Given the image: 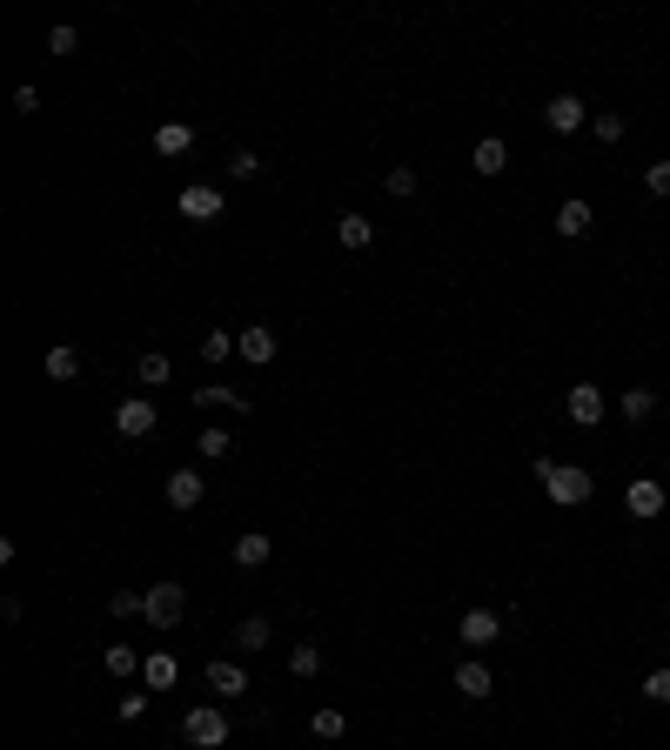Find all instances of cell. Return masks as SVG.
<instances>
[{"mask_svg": "<svg viewBox=\"0 0 670 750\" xmlns=\"http://www.w3.org/2000/svg\"><path fill=\"white\" fill-rule=\"evenodd\" d=\"M141 617H148V630H181V617H188V590H181V583H155L148 603H141Z\"/></svg>", "mask_w": 670, "mask_h": 750, "instance_id": "cell-1", "label": "cell"}, {"mask_svg": "<svg viewBox=\"0 0 670 750\" xmlns=\"http://www.w3.org/2000/svg\"><path fill=\"white\" fill-rule=\"evenodd\" d=\"M175 208H181L188 221H201V228H208V221H222V215H228V195L215 188V181H188V188L175 195Z\"/></svg>", "mask_w": 670, "mask_h": 750, "instance_id": "cell-2", "label": "cell"}, {"mask_svg": "<svg viewBox=\"0 0 670 750\" xmlns=\"http://www.w3.org/2000/svg\"><path fill=\"white\" fill-rule=\"evenodd\" d=\"M181 737H188L195 750H222L228 744V717L215 704H195L188 717H181Z\"/></svg>", "mask_w": 670, "mask_h": 750, "instance_id": "cell-3", "label": "cell"}, {"mask_svg": "<svg viewBox=\"0 0 670 750\" xmlns=\"http://www.w3.org/2000/svg\"><path fill=\"white\" fill-rule=\"evenodd\" d=\"M543 496L557 509H577V503H590L597 496V483H590V469H577V463H557V476L543 483Z\"/></svg>", "mask_w": 670, "mask_h": 750, "instance_id": "cell-4", "label": "cell"}, {"mask_svg": "<svg viewBox=\"0 0 670 750\" xmlns=\"http://www.w3.org/2000/svg\"><path fill=\"white\" fill-rule=\"evenodd\" d=\"M155 429H161V416H155V402L148 396H128L121 409H114V436L141 442V436H155Z\"/></svg>", "mask_w": 670, "mask_h": 750, "instance_id": "cell-5", "label": "cell"}, {"mask_svg": "<svg viewBox=\"0 0 670 750\" xmlns=\"http://www.w3.org/2000/svg\"><path fill=\"white\" fill-rule=\"evenodd\" d=\"M456 637L469 643V657H476V650H490L496 637H503V617H496L490 603H476V610H463V623H456Z\"/></svg>", "mask_w": 670, "mask_h": 750, "instance_id": "cell-6", "label": "cell"}, {"mask_svg": "<svg viewBox=\"0 0 670 750\" xmlns=\"http://www.w3.org/2000/svg\"><path fill=\"white\" fill-rule=\"evenodd\" d=\"M603 409H610V396H603L597 382H577V389L563 396V416L577 422V429H597V422H603Z\"/></svg>", "mask_w": 670, "mask_h": 750, "instance_id": "cell-7", "label": "cell"}, {"mask_svg": "<svg viewBox=\"0 0 670 750\" xmlns=\"http://www.w3.org/2000/svg\"><path fill=\"white\" fill-rule=\"evenodd\" d=\"M543 128L550 134H577V128H590V108H583L577 94H550V101H543Z\"/></svg>", "mask_w": 670, "mask_h": 750, "instance_id": "cell-8", "label": "cell"}, {"mask_svg": "<svg viewBox=\"0 0 670 750\" xmlns=\"http://www.w3.org/2000/svg\"><path fill=\"white\" fill-rule=\"evenodd\" d=\"M664 503H670V483H630V489H624V509L637 516V523H657V516H664Z\"/></svg>", "mask_w": 670, "mask_h": 750, "instance_id": "cell-9", "label": "cell"}, {"mask_svg": "<svg viewBox=\"0 0 670 750\" xmlns=\"http://www.w3.org/2000/svg\"><path fill=\"white\" fill-rule=\"evenodd\" d=\"M201 684L215 690V697H248V670L235 657H215L208 670H201Z\"/></svg>", "mask_w": 670, "mask_h": 750, "instance_id": "cell-10", "label": "cell"}, {"mask_svg": "<svg viewBox=\"0 0 670 750\" xmlns=\"http://www.w3.org/2000/svg\"><path fill=\"white\" fill-rule=\"evenodd\" d=\"M235 342H242V362H248V369H268V362H275V349H282L268 322H248V329L235 335Z\"/></svg>", "mask_w": 670, "mask_h": 750, "instance_id": "cell-11", "label": "cell"}, {"mask_svg": "<svg viewBox=\"0 0 670 750\" xmlns=\"http://www.w3.org/2000/svg\"><path fill=\"white\" fill-rule=\"evenodd\" d=\"M469 168H476L483 181H496L503 168H510V141H503V134H483V141L469 148Z\"/></svg>", "mask_w": 670, "mask_h": 750, "instance_id": "cell-12", "label": "cell"}, {"mask_svg": "<svg viewBox=\"0 0 670 750\" xmlns=\"http://www.w3.org/2000/svg\"><path fill=\"white\" fill-rule=\"evenodd\" d=\"M195 409H228V416H255V402L242 389H228V382H201L195 389Z\"/></svg>", "mask_w": 670, "mask_h": 750, "instance_id": "cell-13", "label": "cell"}, {"mask_svg": "<svg viewBox=\"0 0 670 750\" xmlns=\"http://www.w3.org/2000/svg\"><path fill=\"white\" fill-rule=\"evenodd\" d=\"M456 690H463L469 704H483V697H496L490 663H483V657H463V663H456Z\"/></svg>", "mask_w": 670, "mask_h": 750, "instance_id": "cell-14", "label": "cell"}, {"mask_svg": "<svg viewBox=\"0 0 670 750\" xmlns=\"http://www.w3.org/2000/svg\"><path fill=\"white\" fill-rule=\"evenodd\" d=\"M590 228H597V208H590L583 195H570V201L557 208V235H563V242H583Z\"/></svg>", "mask_w": 670, "mask_h": 750, "instance_id": "cell-15", "label": "cell"}, {"mask_svg": "<svg viewBox=\"0 0 670 750\" xmlns=\"http://www.w3.org/2000/svg\"><path fill=\"white\" fill-rule=\"evenodd\" d=\"M168 509H201V496H208V483H201V469H175L168 476Z\"/></svg>", "mask_w": 670, "mask_h": 750, "instance_id": "cell-16", "label": "cell"}, {"mask_svg": "<svg viewBox=\"0 0 670 750\" xmlns=\"http://www.w3.org/2000/svg\"><path fill=\"white\" fill-rule=\"evenodd\" d=\"M235 563H242V570H262L268 556H275V536H262V530H248V536H235Z\"/></svg>", "mask_w": 670, "mask_h": 750, "instance_id": "cell-17", "label": "cell"}, {"mask_svg": "<svg viewBox=\"0 0 670 750\" xmlns=\"http://www.w3.org/2000/svg\"><path fill=\"white\" fill-rule=\"evenodd\" d=\"M335 242L362 255V248L376 242V221H369V215H335Z\"/></svg>", "mask_w": 670, "mask_h": 750, "instance_id": "cell-18", "label": "cell"}, {"mask_svg": "<svg viewBox=\"0 0 670 750\" xmlns=\"http://www.w3.org/2000/svg\"><path fill=\"white\" fill-rule=\"evenodd\" d=\"M188 148H195V128H188V121H161L155 128V155H188Z\"/></svg>", "mask_w": 670, "mask_h": 750, "instance_id": "cell-19", "label": "cell"}, {"mask_svg": "<svg viewBox=\"0 0 670 750\" xmlns=\"http://www.w3.org/2000/svg\"><path fill=\"white\" fill-rule=\"evenodd\" d=\"M617 409H624V422H650V416H657V389H644V382H630L624 396H617Z\"/></svg>", "mask_w": 670, "mask_h": 750, "instance_id": "cell-20", "label": "cell"}, {"mask_svg": "<svg viewBox=\"0 0 670 750\" xmlns=\"http://www.w3.org/2000/svg\"><path fill=\"white\" fill-rule=\"evenodd\" d=\"M141 677H148V690H175L181 663L168 657V650H148V663H141Z\"/></svg>", "mask_w": 670, "mask_h": 750, "instance_id": "cell-21", "label": "cell"}, {"mask_svg": "<svg viewBox=\"0 0 670 750\" xmlns=\"http://www.w3.org/2000/svg\"><path fill=\"white\" fill-rule=\"evenodd\" d=\"M141 650H134V643H108V650H101V670H108V677H134V670H141Z\"/></svg>", "mask_w": 670, "mask_h": 750, "instance_id": "cell-22", "label": "cell"}, {"mask_svg": "<svg viewBox=\"0 0 670 750\" xmlns=\"http://www.w3.org/2000/svg\"><path fill=\"white\" fill-rule=\"evenodd\" d=\"M228 355H242V342H235L228 329H208V335H201V362H208V369H222Z\"/></svg>", "mask_w": 670, "mask_h": 750, "instance_id": "cell-23", "label": "cell"}, {"mask_svg": "<svg viewBox=\"0 0 670 750\" xmlns=\"http://www.w3.org/2000/svg\"><path fill=\"white\" fill-rule=\"evenodd\" d=\"M268 637H275V623L268 617H242L235 623V650H268Z\"/></svg>", "mask_w": 670, "mask_h": 750, "instance_id": "cell-24", "label": "cell"}, {"mask_svg": "<svg viewBox=\"0 0 670 750\" xmlns=\"http://www.w3.org/2000/svg\"><path fill=\"white\" fill-rule=\"evenodd\" d=\"M47 382H81V355L67 349V342L61 349H47Z\"/></svg>", "mask_w": 670, "mask_h": 750, "instance_id": "cell-25", "label": "cell"}, {"mask_svg": "<svg viewBox=\"0 0 670 750\" xmlns=\"http://www.w3.org/2000/svg\"><path fill=\"white\" fill-rule=\"evenodd\" d=\"M309 730H315V737H322V744H335V737L349 730V717H342V710H335V704H322V710H315V717H309Z\"/></svg>", "mask_w": 670, "mask_h": 750, "instance_id": "cell-26", "label": "cell"}, {"mask_svg": "<svg viewBox=\"0 0 670 750\" xmlns=\"http://www.w3.org/2000/svg\"><path fill=\"white\" fill-rule=\"evenodd\" d=\"M195 442H201V463H222L228 449H235V436H228V429H195Z\"/></svg>", "mask_w": 670, "mask_h": 750, "instance_id": "cell-27", "label": "cell"}, {"mask_svg": "<svg viewBox=\"0 0 670 750\" xmlns=\"http://www.w3.org/2000/svg\"><path fill=\"white\" fill-rule=\"evenodd\" d=\"M228 181H262V155H255V148H235V155H228Z\"/></svg>", "mask_w": 670, "mask_h": 750, "instance_id": "cell-28", "label": "cell"}, {"mask_svg": "<svg viewBox=\"0 0 670 750\" xmlns=\"http://www.w3.org/2000/svg\"><path fill=\"white\" fill-rule=\"evenodd\" d=\"M382 188H389L396 201H409V195H416V168H409V161H396V168L382 175Z\"/></svg>", "mask_w": 670, "mask_h": 750, "instance_id": "cell-29", "label": "cell"}, {"mask_svg": "<svg viewBox=\"0 0 670 750\" xmlns=\"http://www.w3.org/2000/svg\"><path fill=\"white\" fill-rule=\"evenodd\" d=\"M289 670L302 677V684H309L315 670H322V650H315V643H295V650H289Z\"/></svg>", "mask_w": 670, "mask_h": 750, "instance_id": "cell-30", "label": "cell"}, {"mask_svg": "<svg viewBox=\"0 0 670 750\" xmlns=\"http://www.w3.org/2000/svg\"><path fill=\"white\" fill-rule=\"evenodd\" d=\"M134 375H141L148 389H161V382H168V375H175V369H168V355H161V349H148V355H141V369H134Z\"/></svg>", "mask_w": 670, "mask_h": 750, "instance_id": "cell-31", "label": "cell"}, {"mask_svg": "<svg viewBox=\"0 0 670 750\" xmlns=\"http://www.w3.org/2000/svg\"><path fill=\"white\" fill-rule=\"evenodd\" d=\"M590 134H597V141H624V114H590Z\"/></svg>", "mask_w": 670, "mask_h": 750, "instance_id": "cell-32", "label": "cell"}, {"mask_svg": "<svg viewBox=\"0 0 670 750\" xmlns=\"http://www.w3.org/2000/svg\"><path fill=\"white\" fill-rule=\"evenodd\" d=\"M141 603H148L141 590H114L108 596V617H141Z\"/></svg>", "mask_w": 670, "mask_h": 750, "instance_id": "cell-33", "label": "cell"}, {"mask_svg": "<svg viewBox=\"0 0 670 750\" xmlns=\"http://www.w3.org/2000/svg\"><path fill=\"white\" fill-rule=\"evenodd\" d=\"M644 697L650 704H670V663H657V670L644 677Z\"/></svg>", "mask_w": 670, "mask_h": 750, "instance_id": "cell-34", "label": "cell"}, {"mask_svg": "<svg viewBox=\"0 0 670 750\" xmlns=\"http://www.w3.org/2000/svg\"><path fill=\"white\" fill-rule=\"evenodd\" d=\"M644 195H657V201L670 195V161H650L644 168Z\"/></svg>", "mask_w": 670, "mask_h": 750, "instance_id": "cell-35", "label": "cell"}, {"mask_svg": "<svg viewBox=\"0 0 670 750\" xmlns=\"http://www.w3.org/2000/svg\"><path fill=\"white\" fill-rule=\"evenodd\" d=\"M74 47H81V27H54L47 34V54H74Z\"/></svg>", "mask_w": 670, "mask_h": 750, "instance_id": "cell-36", "label": "cell"}, {"mask_svg": "<svg viewBox=\"0 0 670 750\" xmlns=\"http://www.w3.org/2000/svg\"><path fill=\"white\" fill-rule=\"evenodd\" d=\"M141 710H148V697H121V704H114V717H121V724H134Z\"/></svg>", "mask_w": 670, "mask_h": 750, "instance_id": "cell-37", "label": "cell"}, {"mask_svg": "<svg viewBox=\"0 0 670 750\" xmlns=\"http://www.w3.org/2000/svg\"><path fill=\"white\" fill-rule=\"evenodd\" d=\"M14 114H41V94H34V88H14Z\"/></svg>", "mask_w": 670, "mask_h": 750, "instance_id": "cell-38", "label": "cell"}, {"mask_svg": "<svg viewBox=\"0 0 670 750\" xmlns=\"http://www.w3.org/2000/svg\"><path fill=\"white\" fill-rule=\"evenodd\" d=\"M664 483H670V456H664Z\"/></svg>", "mask_w": 670, "mask_h": 750, "instance_id": "cell-39", "label": "cell"}]
</instances>
